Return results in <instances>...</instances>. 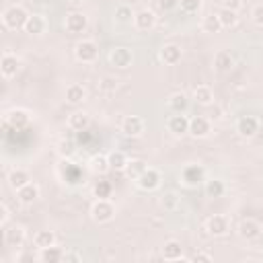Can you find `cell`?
<instances>
[{"label": "cell", "instance_id": "1", "mask_svg": "<svg viewBox=\"0 0 263 263\" xmlns=\"http://www.w3.org/2000/svg\"><path fill=\"white\" fill-rule=\"evenodd\" d=\"M29 16H31V14H29L23 6L10 4V6L4 8V12H2V23H4L6 29L16 31V29H25V23H27Z\"/></svg>", "mask_w": 263, "mask_h": 263}, {"label": "cell", "instance_id": "2", "mask_svg": "<svg viewBox=\"0 0 263 263\" xmlns=\"http://www.w3.org/2000/svg\"><path fill=\"white\" fill-rule=\"evenodd\" d=\"M74 55L82 64H92L97 60V55H99V45L92 39H80L74 45Z\"/></svg>", "mask_w": 263, "mask_h": 263}, {"label": "cell", "instance_id": "3", "mask_svg": "<svg viewBox=\"0 0 263 263\" xmlns=\"http://www.w3.org/2000/svg\"><path fill=\"white\" fill-rule=\"evenodd\" d=\"M90 216H92V220L99 222V224H105V222L113 220V216H115V205H113V201H111V199H97V201L92 203V208H90Z\"/></svg>", "mask_w": 263, "mask_h": 263}, {"label": "cell", "instance_id": "4", "mask_svg": "<svg viewBox=\"0 0 263 263\" xmlns=\"http://www.w3.org/2000/svg\"><path fill=\"white\" fill-rule=\"evenodd\" d=\"M181 181H183L187 187H197L199 183L205 181V171H203V166H199V164H187V166H183V171H181Z\"/></svg>", "mask_w": 263, "mask_h": 263}, {"label": "cell", "instance_id": "5", "mask_svg": "<svg viewBox=\"0 0 263 263\" xmlns=\"http://www.w3.org/2000/svg\"><path fill=\"white\" fill-rule=\"evenodd\" d=\"M132 60H134L132 49H129V47H123V45L113 47L111 53H109V62H111V66H115V68H119V70L129 68V66H132Z\"/></svg>", "mask_w": 263, "mask_h": 263}, {"label": "cell", "instance_id": "6", "mask_svg": "<svg viewBox=\"0 0 263 263\" xmlns=\"http://www.w3.org/2000/svg\"><path fill=\"white\" fill-rule=\"evenodd\" d=\"M146 129V121L140 117V115H125L121 119V132L129 138H136V136H142Z\"/></svg>", "mask_w": 263, "mask_h": 263}, {"label": "cell", "instance_id": "7", "mask_svg": "<svg viewBox=\"0 0 263 263\" xmlns=\"http://www.w3.org/2000/svg\"><path fill=\"white\" fill-rule=\"evenodd\" d=\"M205 230L212 234V236H224L228 230H230V222L224 214H214L208 218L205 222Z\"/></svg>", "mask_w": 263, "mask_h": 263}, {"label": "cell", "instance_id": "8", "mask_svg": "<svg viewBox=\"0 0 263 263\" xmlns=\"http://www.w3.org/2000/svg\"><path fill=\"white\" fill-rule=\"evenodd\" d=\"M136 185H138L142 191H152V189H156V187L160 185V173H158L156 168L148 166V168L136 179Z\"/></svg>", "mask_w": 263, "mask_h": 263}, {"label": "cell", "instance_id": "9", "mask_svg": "<svg viewBox=\"0 0 263 263\" xmlns=\"http://www.w3.org/2000/svg\"><path fill=\"white\" fill-rule=\"evenodd\" d=\"M261 232H263V226L253 218H245L238 224V236L245 238V240H255V238L261 236Z\"/></svg>", "mask_w": 263, "mask_h": 263}, {"label": "cell", "instance_id": "10", "mask_svg": "<svg viewBox=\"0 0 263 263\" xmlns=\"http://www.w3.org/2000/svg\"><path fill=\"white\" fill-rule=\"evenodd\" d=\"M236 132L242 138H253L259 132V119L255 115H242L236 121Z\"/></svg>", "mask_w": 263, "mask_h": 263}, {"label": "cell", "instance_id": "11", "mask_svg": "<svg viewBox=\"0 0 263 263\" xmlns=\"http://www.w3.org/2000/svg\"><path fill=\"white\" fill-rule=\"evenodd\" d=\"M23 242H25V228L23 226L12 224V226L4 228V245L8 249H18V247H23Z\"/></svg>", "mask_w": 263, "mask_h": 263}, {"label": "cell", "instance_id": "12", "mask_svg": "<svg viewBox=\"0 0 263 263\" xmlns=\"http://www.w3.org/2000/svg\"><path fill=\"white\" fill-rule=\"evenodd\" d=\"M18 70H21V60L14 53H10V51L2 53V58H0V72H2V76L4 78H12V76H16Z\"/></svg>", "mask_w": 263, "mask_h": 263}, {"label": "cell", "instance_id": "13", "mask_svg": "<svg viewBox=\"0 0 263 263\" xmlns=\"http://www.w3.org/2000/svg\"><path fill=\"white\" fill-rule=\"evenodd\" d=\"M64 25H66V31H68V33L76 35V33H84V29H86V25H88V18H86V14H82V12H70V14H66Z\"/></svg>", "mask_w": 263, "mask_h": 263}, {"label": "cell", "instance_id": "14", "mask_svg": "<svg viewBox=\"0 0 263 263\" xmlns=\"http://www.w3.org/2000/svg\"><path fill=\"white\" fill-rule=\"evenodd\" d=\"M166 129L175 136H185V134H189V119L183 113H173L166 119Z\"/></svg>", "mask_w": 263, "mask_h": 263}, {"label": "cell", "instance_id": "15", "mask_svg": "<svg viewBox=\"0 0 263 263\" xmlns=\"http://www.w3.org/2000/svg\"><path fill=\"white\" fill-rule=\"evenodd\" d=\"M210 129H212V125L205 115H193L189 119V134L193 138H205L210 134Z\"/></svg>", "mask_w": 263, "mask_h": 263}, {"label": "cell", "instance_id": "16", "mask_svg": "<svg viewBox=\"0 0 263 263\" xmlns=\"http://www.w3.org/2000/svg\"><path fill=\"white\" fill-rule=\"evenodd\" d=\"M154 23H156V14L152 10H148V8L136 10V14H134V27L138 31H150L154 27Z\"/></svg>", "mask_w": 263, "mask_h": 263}, {"label": "cell", "instance_id": "17", "mask_svg": "<svg viewBox=\"0 0 263 263\" xmlns=\"http://www.w3.org/2000/svg\"><path fill=\"white\" fill-rule=\"evenodd\" d=\"M29 113L25 111V109H10L8 113H6V117H4V121L12 127V129H23V127H27V123H29Z\"/></svg>", "mask_w": 263, "mask_h": 263}, {"label": "cell", "instance_id": "18", "mask_svg": "<svg viewBox=\"0 0 263 263\" xmlns=\"http://www.w3.org/2000/svg\"><path fill=\"white\" fill-rule=\"evenodd\" d=\"M160 60L164 62V64H168V66H173V64H177V62H181V55H183V49L177 45V43H166V45H162L160 47Z\"/></svg>", "mask_w": 263, "mask_h": 263}, {"label": "cell", "instance_id": "19", "mask_svg": "<svg viewBox=\"0 0 263 263\" xmlns=\"http://www.w3.org/2000/svg\"><path fill=\"white\" fill-rule=\"evenodd\" d=\"M90 125V117L86 111H74L70 117H68V127L74 129V132H86Z\"/></svg>", "mask_w": 263, "mask_h": 263}, {"label": "cell", "instance_id": "20", "mask_svg": "<svg viewBox=\"0 0 263 263\" xmlns=\"http://www.w3.org/2000/svg\"><path fill=\"white\" fill-rule=\"evenodd\" d=\"M39 195H41V191H39V185H35V183H27L25 187L16 189V197H18V201H21V203H25V205H29V203L37 201V199H39Z\"/></svg>", "mask_w": 263, "mask_h": 263}, {"label": "cell", "instance_id": "21", "mask_svg": "<svg viewBox=\"0 0 263 263\" xmlns=\"http://www.w3.org/2000/svg\"><path fill=\"white\" fill-rule=\"evenodd\" d=\"M214 68L218 72H230L234 68V55L226 49H220L216 55H214Z\"/></svg>", "mask_w": 263, "mask_h": 263}, {"label": "cell", "instance_id": "22", "mask_svg": "<svg viewBox=\"0 0 263 263\" xmlns=\"http://www.w3.org/2000/svg\"><path fill=\"white\" fill-rule=\"evenodd\" d=\"M162 259L166 261H177V259H183V245L175 238L166 240L162 245Z\"/></svg>", "mask_w": 263, "mask_h": 263}, {"label": "cell", "instance_id": "23", "mask_svg": "<svg viewBox=\"0 0 263 263\" xmlns=\"http://www.w3.org/2000/svg\"><path fill=\"white\" fill-rule=\"evenodd\" d=\"M27 183H31V177H29V173L25 168H12L8 173V185H10V189L16 191V189L25 187Z\"/></svg>", "mask_w": 263, "mask_h": 263}, {"label": "cell", "instance_id": "24", "mask_svg": "<svg viewBox=\"0 0 263 263\" xmlns=\"http://www.w3.org/2000/svg\"><path fill=\"white\" fill-rule=\"evenodd\" d=\"M193 101H195L197 105L210 107V105L214 103V90H212L208 84H199V86H195V90H193Z\"/></svg>", "mask_w": 263, "mask_h": 263}, {"label": "cell", "instance_id": "25", "mask_svg": "<svg viewBox=\"0 0 263 263\" xmlns=\"http://www.w3.org/2000/svg\"><path fill=\"white\" fill-rule=\"evenodd\" d=\"M45 27H47V23H45V18L41 14H31L27 18V23H25V33H29V35H41L45 31Z\"/></svg>", "mask_w": 263, "mask_h": 263}, {"label": "cell", "instance_id": "26", "mask_svg": "<svg viewBox=\"0 0 263 263\" xmlns=\"http://www.w3.org/2000/svg\"><path fill=\"white\" fill-rule=\"evenodd\" d=\"M62 259H64V251L55 245L39 249V261H43V263H60Z\"/></svg>", "mask_w": 263, "mask_h": 263}, {"label": "cell", "instance_id": "27", "mask_svg": "<svg viewBox=\"0 0 263 263\" xmlns=\"http://www.w3.org/2000/svg\"><path fill=\"white\" fill-rule=\"evenodd\" d=\"M86 99V90H84V86L82 84H68L66 86V101L70 103V105H78V103H82Z\"/></svg>", "mask_w": 263, "mask_h": 263}, {"label": "cell", "instance_id": "28", "mask_svg": "<svg viewBox=\"0 0 263 263\" xmlns=\"http://www.w3.org/2000/svg\"><path fill=\"white\" fill-rule=\"evenodd\" d=\"M187 107H189V99H187L185 92H173L168 97V109L173 113H185Z\"/></svg>", "mask_w": 263, "mask_h": 263}, {"label": "cell", "instance_id": "29", "mask_svg": "<svg viewBox=\"0 0 263 263\" xmlns=\"http://www.w3.org/2000/svg\"><path fill=\"white\" fill-rule=\"evenodd\" d=\"M107 158H109V166H111L113 171H125V166H127V162H129L123 150H111V152L107 154Z\"/></svg>", "mask_w": 263, "mask_h": 263}, {"label": "cell", "instance_id": "30", "mask_svg": "<svg viewBox=\"0 0 263 263\" xmlns=\"http://www.w3.org/2000/svg\"><path fill=\"white\" fill-rule=\"evenodd\" d=\"M88 166H90V171H92L95 175H105L107 171H111L109 158H107L105 154H95V156L88 160Z\"/></svg>", "mask_w": 263, "mask_h": 263}, {"label": "cell", "instance_id": "31", "mask_svg": "<svg viewBox=\"0 0 263 263\" xmlns=\"http://www.w3.org/2000/svg\"><path fill=\"white\" fill-rule=\"evenodd\" d=\"M216 14H218V18H220V23H222V27H224V29L234 27V25H236V21H238V12H236V10H230V8H226V6H222Z\"/></svg>", "mask_w": 263, "mask_h": 263}, {"label": "cell", "instance_id": "32", "mask_svg": "<svg viewBox=\"0 0 263 263\" xmlns=\"http://www.w3.org/2000/svg\"><path fill=\"white\" fill-rule=\"evenodd\" d=\"M134 10L129 4H117L115 6V21L121 23V25H127V23H134Z\"/></svg>", "mask_w": 263, "mask_h": 263}, {"label": "cell", "instance_id": "33", "mask_svg": "<svg viewBox=\"0 0 263 263\" xmlns=\"http://www.w3.org/2000/svg\"><path fill=\"white\" fill-rule=\"evenodd\" d=\"M201 29H203V33H220L224 27H222V23H220L218 14H216V12H212V14L203 16V21H201Z\"/></svg>", "mask_w": 263, "mask_h": 263}, {"label": "cell", "instance_id": "34", "mask_svg": "<svg viewBox=\"0 0 263 263\" xmlns=\"http://www.w3.org/2000/svg\"><path fill=\"white\" fill-rule=\"evenodd\" d=\"M33 242H35V247H39V249L51 247V245H55V234H53V230H39V232L33 236Z\"/></svg>", "mask_w": 263, "mask_h": 263}, {"label": "cell", "instance_id": "35", "mask_svg": "<svg viewBox=\"0 0 263 263\" xmlns=\"http://www.w3.org/2000/svg\"><path fill=\"white\" fill-rule=\"evenodd\" d=\"M224 191H226L224 181H220V179H210V181H205V195H208V197H222Z\"/></svg>", "mask_w": 263, "mask_h": 263}, {"label": "cell", "instance_id": "36", "mask_svg": "<svg viewBox=\"0 0 263 263\" xmlns=\"http://www.w3.org/2000/svg\"><path fill=\"white\" fill-rule=\"evenodd\" d=\"M148 168V164H146V160H142V158H134V160H129L127 162V166H125V173L132 177V179H138L144 171Z\"/></svg>", "mask_w": 263, "mask_h": 263}, {"label": "cell", "instance_id": "37", "mask_svg": "<svg viewBox=\"0 0 263 263\" xmlns=\"http://www.w3.org/2000/svg\"><path fill=\"white\" fill-rule=\"evenodd\" d=\"M92 193L97 199H109L111 193H113V185L109 181H97L95 187H92Z\"/></svg>", "mask_w": 263, "mask_h": 263}, {"label": "cell", "instance_id": "38", "mask_svg": "<svg viewBox=\"0 0 263 263\" xmlns=\"http://www.w3.org/2000/svg\"><path fill=\"white\" fill-rule=\"evenodd\" d=\"M76 148H78V144H76L72 138H68V140L64 138V140L58 144V152H60L62 158H70V156L76 152Z\"/></svg>", "mask_w": 263, "mask_h": 263}, {"label": "cell", "instance_id": "39", "mask_svg": "<svg viewBox=\"0 0 263 263\" xmlns=\"http://www.w3.org/2000/svg\"><path fill=\"white\" fill-rule=\"evenodd\" d=\"M160 205L164 208V210H175L177 205H179V195H177V191H164L162 195H160Z\"/></svg>", "mask_w": 263, "mask_h": 263}, {"label": "cell", "instance_id": "40", "mask_svg": "<svg viewBox=\"0 0 263 263\" xmlns=\"http://www.w3.org/2000/svg\"><path fill=\"white\" fill-rule=\"evenodd\" d=\"M115 88H117V80H115L113 76H103V78L99 80V90H101V92L109 95V92H113Z\"/></svg>", "mask_w": 263, "mask_h": 263}, {"label": "cell", "instance_id": "41", "mask_svg": "<svg viewBox=\"0 0 263 263\" xmlns=\"http://www.w3.org/2000/svg\"><path fill=\"white\" fill-rule=\"evenodd\" d=\"M179 4H181V10L185 14H193V12H197L201 8V0H181Z\"/></svg>", "mask_w": 263, "mask_h": 263}, {"label": "cell", "instance_id": "42", "mask_svg": "<svg viewBox=\"0 0 263 263\" xmlns=\"http://www.w3.org/2000/svg\"><path fill=\"white\" fill-rule=\"evenodd\" d=\"M251 16H253V23L263 27V4H257L253 10H251Z\"/></svg>", "mask_w": 263, "mask_h": 263}, {"label": "cell", "instance_id": "43", "mask_svg": "<svg viewBox=\"0 0 263 263\" xmlns=\"http://www.w3.org/2000/svg\"><path fill=\"white\" fill-rule=\"evenodd\" d=\"M189 261H193V263H210L212 261V255L210 253H195V255H191L189 257Z\"/></svg>", "mask_w": 263, "mask_h": 263}, {"label": "cell", "instance_id": "44", "mask_svg": "<svg viewBox=\"0 0 263 263\" xmlns=\"http://www.w3.org/2000/svg\"><path fill=\"white\" fill-rule=\"evenodd\" d=\"M222 6H226V8H230V10H240L242 8V0H224V4Z\"/></svg>", "mask_w": 263, "mask_h": 263}, {"label": "cell", "instance_id": "45", "mask_svg": "<svg viewBox=\"0 0 263 263\" xmlns=\"http://www.w3.org/2000/svg\"><path fill=\"white\" fill-rule=\"evenodd\" d=\"M6 222H8V208L2 203V205H0V226L6 228Z\"/></svg>", "mask_w": 263, "mask_h": 263}, {"label": "cell", "instance_id": "46", "mask_svg": "<svg viewBox=\"0 0 263 263\" xmlns=\"http://www.w3.org/2000/svg\"><path fill=\"white\" fill-rule=\"evenodd\" d=\"M62 261H66V263H78L80 261V255L78 253H64V259Z\"/></svg>", "mask_w": 263, "mask_h": 263}, {"label": "cell", "instance_id": "47", "mask_svg": "<svg viewBox=\"0 0 263 263\" xmlns=\"http://www.w3.org/2000/svg\"><path fill=\"white\" fill-rule=\"evenodd\" d=\"M158 6H160L162 10H171V8L177 6V0H158Z\"/></svg>", "mask_w": 263, "mask_h": 263}]
</instances>
